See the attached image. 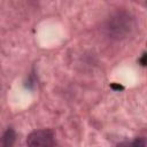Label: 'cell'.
Wrapping results in <instances>:
<instances>
[{"label":"cell","mask_w":147,"mask_h":147,"mask_svg":"<svg viewBox=\"0 0 147 147\" xmlns=\"http://www.w3.org/2000/svg\"><path fill=\"white\" fill-rule=\"evenodd\" d=\"M14 140H15V131L13 129H8L2 137V146L9 147L14 144Z\"/></svg>","instance_id":"3957f363"},{"label":"cell","mask_w":147,"mask_h":147,"mask_svg":"<svg viewBox=\"0 0 147 147\" xmlns=\"http://www.w3.org/2000/svg\"><path fill=\"white\" fill-rule=\"evenodd\" d=\"M107 29L114 38H123L132 29V18L125 13H117L108 21Z\"/></svg>","instance_id":"6da1fadb"},{"label":"cell","mask_w":147,"mask_h":147,"mask_svg":"<svg viewBox=\"0 0 147 147\" xmlns=\"http://www.w3.org/2000/svg\"><path fill=\"white\" fill-rule=\"evenodd\" d=\"M132 145H134V146H144V147H146V146H147V139H146V138L137 139L136 141L132 142Z\"/></svg>","instance_id":"277c9868"},{"label":"cell","mask_w":147,"mask_h":147,"mask_svg":"<svg viewBox=\"0 0 147 147\" xmlns=\"http://www.w3.org/2000/svg\"><path fill=\"white\" fill-rule=\"evenodd\" d=\"M55 137L51 130H36L28 136V146H54Z\"/></svg>","instance_id":"7a4b0ae2"}]
</instances>
